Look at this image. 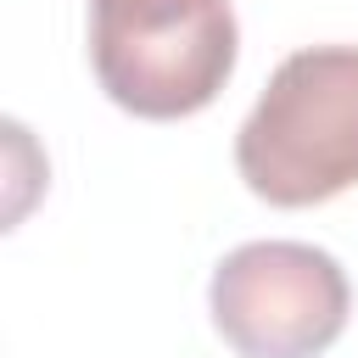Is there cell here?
<instances>
[{"instance_id":"6da1fadb","label":"cell","mask_w":358,"mask_h":358,"mask_svg":"<svg viewBox=\"0 0 358 358\" xmlns=\"http://www.w3.org/2000/svg\"><path fill=\"white\" fill-rule=\"evenodd\" d=\"M235 168L268 207H313L358 185V45L291 50L235 134Z\"/></svg>"},{"instance_id":"7a4b0ae2","label":"cell","mask_w":358,"mask_h":358,"mask_svg":"<svg viewBox=\"0 0 358 358\" xmlns=\"http://www.w3.org/2000/svg\"><path fill=\"white\" fill-rule=\"evenodd\" d=\"M235 50L229 0H90V67L134 117L201 112L229 84Z\"/></svg>"},{"instance_id":"3957f363","label":"cell","mask_w":358,"mask_h":358,"mask_svg":"<svg viewBox=\"0 0 358 358\" xmlns=\"http://www.w3.org/2000/svg\"><path fill=\"white\" fill-rule=\"evenodd\" d=\"M218 336L241 358H319L347 330V274L308 241H246L207 285Z\"/></svg>"}]
</instances>
